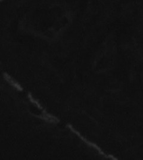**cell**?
Masks as SVG:
<instances>
[{
    "mask_svg": "<svg viewBox=\"0 0 143 160\" xmlns=\"http://www.w3.org/2000/svg\"><path fill=\"white\" fill-rule=\"evenodd\" d=\"M67 127L70 130L71 132H72L74 134H75L77 136H78L79 138V139H81V141L84 142L85 144H87L88 147H91V148H93L94 149H95L99 154H100L101 155L103 156L105 158H110L112 160H117L116 158H115L113 155H112L111 154H107L105 151H103L101 148L99 147L97 144H95V143H94L93 142L90 141L89 140H88L86 138H85L84 136L81 135L77 130L75 129L73 126H72V124H69L67 125Z\"/></svg>",
    "mask_w": 143,
    "mask_h": 160,
    "instance_id": "cell-1",
    "label": "cell"
},
{
    "mask_svg": "<svg viewBox=\"0 0 143 160\" xmlns=\"http://www.w3.org/2000/svg\"><path fill=\"white\" fill-rule=\"evenodd\" d=\"M33 116L35 117H37L43 120H44L48 123L56 124V123L60 122V120L57 117H56L53 114H51L50 113H49L45 109H44L42 111V114H41V115L33 114Z\"/></svg>",
    "mask_w": 143,
    "mask_h": 160,
    "instance_id": "cell-2",
    "label": "cell"
},
{
    "mask_svg": "<svg viewBox=\"0 0 143 160\" xmlns=\"http://www.w3.org/2000/svg\"><path fill=\"white\" fill-rule=\"evenodd\" d=\"M3 77H4V79L6 80L9 84H10L13 88H14L17 91H20V92L23 91V88L22 87V86L19 84V83H18L17 82H16L15 80H14L6 72L4 73Z\"/></svg>",
    "mask_w": 143,
    "mask_h": 160,
    "instance_id": "cell-3",
    "label": "cell"
},
{
    "mask_svg": "<svg viewBox=\"0 0 143 160\" xmlns=\"http://www.w3.org/2000/svg\"><path fill=\"white\" fill-rule=\"evenodd\" d=\"M28 97L29 101L31 102L33 104L35 105H36L39 110H41V111H43L44 110V108H43V107L42 106V105L39 103V102L38 101L37 99H36L32 96L31 93L29 92L28 93Z\"/></svg>",
    "mask_w": 143,
    "mask_h": 160,
    "instance_id": "cell-4",
    "label": "cell"
},
{
    "mask_svg": "<svg viewBox=\"0 0 143 160\" xmlns=\"http://www.w3.org/2000/svg\"><path fill=\"white\" fill-rule=\"evenodd\" d=\"M3 1V0H0V2H1V1Z\"/></svg>",
    "mask_w": 143,
    "mask_h": 160,
    "instance_id": "cell-5",
    "label": "cell"
}]
</instances>
